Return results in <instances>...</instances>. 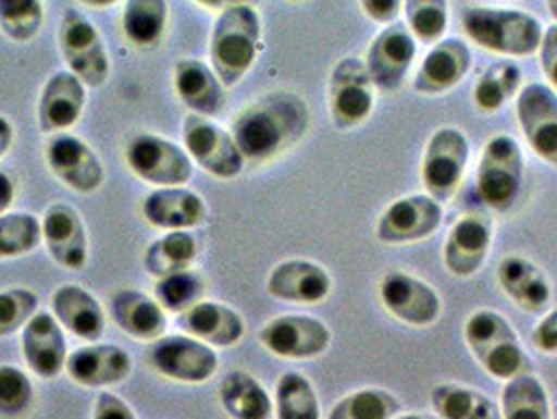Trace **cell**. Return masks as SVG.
<instances>
[{
    "mask_svg": "<svg viewBox=\"0 0 557 419\" xmlns=\"http://www.w3.org/2000/svg\"><path fill=\"white\" fill-rule=\"evenodd\" d=\"M522 88V70L516 61L503 59L488 65L474 86V106L482 113L502 112Z\"/></svg>",
    "mask_w": 557,
    "mask_h": 419,
    "instance_id": "cell-35",
    "label": "cell"
},
{
    "mask_svg": "<svg viewBox=\"0 0 557 419\" xmlns=\"http://www.w3.org/2000/svg\"><path fill=\"white\" fill-rule=\"evenodd\" d=\"M470 139L457 126H443L425 143L419 176L428 196L441 204L450 201L461 189L470 164Z\"/></svg>",
    "mask_w": 557,
    "mask_h": 419,
    "instance_id": "cell-6",
    "label": "cell"
},
{
    "mask_svg": "<svg viewBox=\"0 0 557 419\" xmlns=\"http://www.w3.org/2000/svg\"><path fill=\"white\" fill-rule=\"evenodd\" d=\"M403 13L418 42L436 45L445 38L450 20L448 0H405Z\"/></svg>",
    "mask_w": 557,
    "mask_h": 419,
    "instance_id": "cell-40",
    "label": "cell"
},
{
    "mask_svg": "<svg viewBox=\"0 0 557 419\" xmlns=\"http://www.w3.org/2000/svg\"><path fill=\"white\" fill-rule=\"evenodd\" d=\"M463 340L475 363L499 382L532 373L529 353L520 335L497 310L480 308L472 312L463 325Z\"/></svg>",
    "mask_w": 557,
    "mask_h": 419,
    "instance_id": "cell-4",
    "label": "cell"
},
{
    "mask_svg": "<svg viewBox=\"0 0 557 419\" xmlns=\"http://www.w3.org/2000/svg\"><path fill=\"white\" fill-rule=\"evenodd\" d=\"M110 317L115 328L139 342H153L166 334L168 312L140 289H117L110 298Z\"/></svg>",
    "mask_w": 557,
    "mask_h": 419,
    "instance_id": "cell-27",
    "label": "cell"
},
{
    "mask_svg": "<svg viewBox=\"0 0 557 419\" xmlns=\"http://www.w3.org/2000/svg\"><path fill=\"white\" fill-rule=\"evenodd\" d=\"M472 63V49L463 38H443L423 57L413 76V88L425 97L446 95L466 81Z\"/></svg>",
    "mask_w": 557,
    "mask_h": 419,
    "instance_id": "cell-20",
    "label": "cell"
},
{
    "mask_svg": "<svg viewBox=\"0 0 557 419\" xmlns=\"http://www.w3.org/2000/svg\"><path fill=\"white\" fill-rule=\"evenodd\" d=\"M15 197H17L15 181L4 170H0V214L11 212Z\"/></svg>",
    "mask_w": 557,
    "mask_h": 419,
    "instance_id": "cell-49",
    "label": "cell"
},
{
    "mask_svg": "<svg viewBox=\"0 0 557 419\" xmlns=\"http://www.w3.org/2000/svg\"><path fill=\"white\" fill-rule=\"evenodd\" d=\"M183 334L197 337L212 348H231L246 335V321L235 308L214 300H199L178 315Z\"/></svg>",
    "mask_w": 557,
    "mask_h": 419,
    "instance_id": "cell-28",
    "label": "cell"
},
{
    "mask_svg": "<svg viewBox=\"0 0 557 419\" xmlns=\"http://www.w3.org/2000/svg\"><path fill=\"white\" fill-rule=\"evenodd\" d=\"M502 419H552V403L543 382L532 373L505 382Z\"/></svg>",
    "mask_w": 557,
    "mask_h": 419,
    "instance_id": "cell-36",
    "label": "cell"
},
{
    "mask_svg": "<svg viewBox=\"0 0 557 419\" xmlns=\"http://www.w3.org/2000/svg\"><path fill=\"white\" fill-rule=\"evenodd\" d=\"M362 13L380 26H391L403 13L405 0H359Z\"/></svg>",
    "mask_w": 557,
    "mask_h": 419,
    "instance_id": "cell-47",
    "label": "cell"
},
{
    "mask_svg": "<svg viewBox=\"0 0 557 419\" xmlns=\"http://www.w3.org/2000/svg\"><path fill=\"white\" fill-rule=\"evenodd\" d=\"M327 101L337 131H355L371 118L377 101V88L362 59L344 57L335 63L330 74Z\"/></svg>",
    "mask_w": 557,
    "mask_h": 419,
    "instance_id": "cell-10",
    "label": "cell"
},
{
    "mask_svg": "<svg viewBox=\"0 0 557 419\" xmlns=\"http://www.w3.org/2000/svg\"><path fill=\"white\" fill-rule=\"evenodd\" d=\"M196 2L206 7V9H224V7L233 4V2H239V0H196Z\"/></svg>",
    "mask_w": 557,
    "mask_h": 419,
    "instance_id": "cell-51",
    "label": "cell"
},
{
    "mask_svg": "<svg viewBox=\"0 0 557 419\" xmlns=\"http://www.w3.org/2000/svg\"><path fill=\"white\" fill-rule=\"evenodd\" d=\"M199 242L191 231H166L143 254L145 271L162 280L172 273H181L194 267L199 256Z\"/></svg>",
    "mask_w": 557,
    "mask_h": 419,
    "instance_id": "cell-32",
    "label": "cell"
},
{
    "mask_svg": "<svg viewBox=\"0 0 557 419\" xmlns=\"http://www.w3.org/2000/svg\"><path fill=\"white\" fill-rule=\"evenodd\" d=\"M532 346L543 355H557V308L549 310L530 334Z\"/></svg>",
    "mask_w": 557,
    "mask_h": 419,
    "instance_id": "cell-46",
    "label": "cell"
},
{
    "mask_svg": "<svg viewBox=\"0 0 557 419\" xmlns=\"http://www.w3.org/2000/svg\"><path fill=\"white\" fill-rule=\"evenodd\" d=\"M400 414V400L384 389H362L339 398L327 419H394Z\"/></svg>",
    "mask_w": 557,
    "mask_h": 419,
    "instance_id": "cell-38",
    "label": "cell"
},
{
    "mask_svg": "<svg viewBox=\"0 0 557 419\" xmlns=\"http://www.w3.org/2000/svg\"><path fill=\"white\" fill-rule=\"evenodd\" d=\"M22 355L40 380H55L67 363V340L53 312L38 310L22 330Z\"/></svg>",
    "mask_w": 557,
    "mask_h": 419,
    "instance_id": "cell-23",
    "label": "cell"
},
{
    "mask_svg": "<svg viewBox=\"0 0 557 419\" xmlns=\"http://www.w3.org/2000/svg\"><path fill=\"white\" fill-rule=\"evenodd\" d=\"M42 244V221L29 212L0 214V260L20 258Z\"/></svg>",
    "mask_w": 557,
    "mask_h": 419,
    "instance_id": "cell-39",
    "label": "cell"
},
{
    "mask_svg": "<svg viewBox=\"0 0 557 419\" xmlns=\"http://www.w3.org/2000/svg\"><path fill=\"white\" fill-rule=\"evenodd\" d=\"M90 419H137V414L122 396L103 391L99 392V396L95 398Z\"/></svg>",
    "mask_w": 557,
    "mask_h": 419,
    "instance_id": "cell-45",
    "label": "cell"
},
{
    "mask_svg": "<svg viewBox=\"0 0 557 419\" xmlns=\"http://www.w3.org/2000/svg\"><path fill=\"white\" fill-rule=\"evenodd\" d=\"M527 160L520 143L511 135H495L484 143L475 170V194L495 210L509 212L524 189Z\"/></svg>",
    "mask_w": 557,
    "mask_h": 419,
    "instance_id": "cell-5",
    "label": "cell"
},
{
    "mask_svg": "<svg viewBox=\"0 0 557 419\" xmlns=\"http://www.w3.org/2000/svg\"><path fill=\"white\" fill-rule=\"evenodd\" d=\"M81 2L86 4V7H90V9H108V7L117 4L120 0H81Z\"/></svg>",
    "mask_w": 557,
    "mask_h": 419,
    "instance_id": "cell-52",
    "label": "cell"
},
{
    "mask_svg": "<svg viewBox=\"0 0 557 419\" xmlns=\"http://www.w3.org/2000/svg\"><path fill=\"white\" fill-rule=\"evenodd\" d=\"M310 108L294 90L260 95L235 115L231 135L250 164H267L307 137Z\"/></svg>",
    "mask_w": 557,
    "mask_h": 419,
    "instance_id": "cell-1",
    "label": "cell"
},
{
    "mask_svg": "<svg viewBox=\"0 0 557 419\" xmlns=\"http://www.w3.org/2000/svg\"><path fill=\"white\" fill-rule=\"evenodd\" d=\"M65 373L83 389H112L128 380L133 359L122 346L88 342L67 357Z\"/></svg>",
    "mask_w": 557,
    "mask_h": 419,
    "instance_id": "cell-21",
    "label": "cell"
},
{
    "mask_svg": "<svg viewBox=\"0 0 557 419\" xmlns=\"http://www.w3.org/2000/svg\"><path fill=\"white\" fill-rule=\"evenodd\" d=\"M262 49V20L246 2L224 7L210 34V65L224 88L242 83Z\"/></svg>",
    "mask_w": 557,
    "mask_h": 419,
    "instance_id": "cell-2",
    "label": "cell"
},
{
    "mask_svg": "<svg viewBox=\"0 0 557 419\" xmlns=\"http://www.w3.org/2000/svg\"><path fill=\"white\" fill-rule=\"evenodd\" d=\"M206 294V280L196 269H187L181 273H172L168 278L156 281L153 296L166 312H185L194 307Z\"/></svg>",
    "mask_w": 557,
    "mask_h": 419,
    "instance_id": "cell-42",
    "label": "cell"
},
{
    "mask_svg": "<svg viewBox=\"0 0 557 419\" xmlns=\"http://www.w3.org/2000/svg\"><path fill=\"white\" fill-rule=\"evenodd\" d=\"M289 2H302V0H289Z\"/></svg>",
    "mask_w": 557,
    "mask_h": 419,
    "instance_id": "cell-55",
    "label": "cell"
},
{
    "mask_svg": "<svg viewBox=\"0 0 557 419\" xmlns=\"http://www.w3.org/2000/svg\"><path fill=\"white\" fill-rule=\"evenodd\" d=\"M497 281L503 294L524 312L539 315L552 303V281L527 256H505L497 267Z\"/></svg>",
    "mask_w": 557,
    "mask_h": 419,
    "instance_id": "cell-26",
    "label": "cell"
},
{
    "mask_svg": "<svg viewBox=\"0 0 557 419\" xmlns=\"http://www.w3.org/2000/svg\"><path fill=\"white\" fill-rule=\"evenodd\" d=\"M539 61H541V70H543L547 83L557 93V24L545 28L543 42L539 49Z\"/></svg>",
    "mask_w": 557,
    "mask_h": 419,
    "instance_id": "cell-48",
    "label": "cell"
},
{
    "mask_svg": "<svg viewBox=\"0 0 557 419\" xmlns=\"http://www.w3.org/2000/svg\"><path fill=\"white\" fill-rule=\"evenodd\" d=\"M15 140V128L7 115L0 113V160L11 151Z\"/></svg>",
    "mask_w": 557,
    "mask_h": 419,
    "instance_id": "cell-50",
    "label": "cell"
},
{
    "mask_svg": "<svg viewBox=\"0 0 557 419\" xmlns=\"http://www.w3.org/2000/svg\"><path fill=\"white\" fill-rule=\"evenodd\" d=\"M34 384L28 373L15 365H0V418L26 416L34 405Z\"/></svg>",
    "mask_w": 557,
    "mask_h": 419,
    "instance_id": "cell-43",
    "label": "cell"
},
{
    "mask_svg": "<svg viewBox=\"0 0 557 419\" xmlns=\"http://www.w3.org/2000/svg\"><path fill=\"white\" fill-rule=\"evenodd\" d=\"M51 312L61 328L84 342H99L106 334V310L83 285H59L51 296Z\"/></svg>",
    "mask_w": 557,
    "mask_h": 419,
    "instance_id": "cell-29",
    "label": "cell"
},
{
    "mask_svg": "<svg viewBox=\"0 0 557 419\" xmlns=\"http://www.w3.org/2000/svg\"><path fill=\"white\" fill-rule=\"evenodd\" d=\"M377 294L388 315L411 328H432L443 315L441 294L405 271H388L377 283Z\"/></svg>",
    "mask_w": 557,
    "mask_h": 419,
    "instance_id": "cell-14",
    "label": "cell"
},
{
    "mask_svg": "<svg viewBox=\"0 0 557 419\" xmlns=\"http://www.w3.org/2000/svg\"><path fill=\"white\" fill-rule=\"evenodd\" d=\"M516 118L530 149L557 167V93L543 83H530L516 97Z\"/></svg>",
    "mask_w": 557,
    "mask_h": 419,
    "instance_id": "cell-18",
    "label": "cell"
},
{
    "mask_svg": "<svg viewBox=\"0 0 557 419\" xmlns=\"http://www.w3.org/2000/svg\"><path fill=\"white\" fill-rule=\"evenodd\" d=\"M86 108V84L70 70L55 72L38 97V128L45 135L67 133L78 124Z\"/></svg>",
    "mask_w": 557,
    "mask_h": 419,
    "instance_id": "cell-24",
    "label": "cell"
},
{
    "mask_svg": "<svg viewBox=\"0 0 557 419\" xmlns=\"http://www.w3.org/2000/svg\"><path fill=\"white\" fill-rule=\"evenodd\" d=\"M140 214L147 223L162 231H191L208 219L203 197L187 187H160L145 196Z\"/></svg>",
    "mask_w": 557,
    "mask_h": 419,
    "instance_id": "cell-25",
    "label": "cell"
},
{
    "mask_svg": "<svg viewBox=\"0 0 557 419\" xmlns=\"http://www.w3.org/2000/svg\"><path fill=\"white\" fill-rule=\"evenodd\" d=\"M394 419H441L432 418V416H423V414H405V416H396Z\"/></svg>",
    "mask_w": 557,
    "mask_h": 419,
    "instance_id": "cell-53",
    "label": "cell"
},
{
    "mask_svg": "<svg viewBox=\"0 0 557 419\" xmlns=\"http://www.w3.org/2000/svg\"><path fill=\"white\" fill-rule=\"evenodd\" d=\"M172 84L176 97L199 115H216L224 108L223 83L219 81L212 65L199 59H178L174 63Z\"/></svg>",
    "mask_w": 557,
    "mask_h": 419,
    "instance_id": "cell-30",
    "label": "cell"
},
{
    "mask_svg": "<svg viewBox=\"0 0 557 419\" xmlns=\"http://www.w3.org/2000/svg\"><path fill=\"white\" fill-rule=\"evenodd\" d=\"M42 242L49 256L61 269L81 271L88 262V235L78 210L65 201L51 204L45 210Z\"/></svg>",
    "mask_w": 557,
    "mask_h": 419,
    "instance_id": "cell-22",
    "label": "cell"
},
{
    "mask_svg": "<svg viewBox=\"0 0 557 419\" xmlns=\"http://www.w3.org/2000/svg\"><path fill=\"white\" fill-rule=\"evenodd\" d=\"M147 363L160 375L181 384H206L219 371L216 348L187 334L162 335L149 342Z\"/></svg>",
    "mask_w": 557,
    "mask_h": 419,
    "instance_id": "cell-9",
    "label": "cell"
},
{
    "mask_svg": "<svg viewBox=\"0 0 557 419\" xmlns=\"http://www.w3.org/2000/svg\"><path fill=\"white\" fill-rule=\"evenodd\" d=\"M219 400L231 419H271L275 403L267 389L248 371L233 369L219 386Z\"/></svg>",
    "mask_w": 557,
    "mask_h": 419,
    "instance_id": "cell-31",
    "label": "cell"
},
{
    "mask_svg": "<svg viewBox=\"0 0 557 419\" xmlns=\"http://www.w3.org/2000/svg\"><path fill=\"white\" fill-rule=\"evenodd\" d=\"M57 40L67 70L78 76L86 88H101L108 83L112 63L103 36L78 9H67L63 13Z\"/></svg>",
    "mask_w": 557,
    "mask_h": 419,
    "instance_id": "cell-8",
    "label": "cell"
},
{
    "mask_svg": "<svg viewBox=\"0 0 557 419\" xmlns=\"http://www.w3.org/2000/svg\"><path fill=\"white\" fill-rule=\"evenodd\" d=\"M418 57V40L407 24L394 22L371 40L364 65L380 93L398 90Z\"/></svg>",
    "mask_w": 557,
    "mask_h": 419,
    "instance_id": "cell-16",
    "label": "cell"
},
{
    "mask_svg": "<svg viewBox=\"0 0 557 419\" xmlns=\"http://www.w3.org/2000/svg\"><path fill=\"white\" fill-rule=\"evenodd\" d=\"M547 9H549V15L554 17V22L557 24V0H547Z\"/></svg>",
    "mask_w": 557,
    "mask_h": 419,
    "instance_id": "cell-54",
    "label": "cell"
},
{
    "mask_svg": "<svg viewBox=\"0 0 557 419\" xmlns=\"http://www.w3.org/2000/svg\"><path fill=\"white\" fill-rule=\"evenodd\" d=\"M124 162L128 170L153 187H185L194 176V160L178 143L140 133L126 143Z\"/></svg>",
    "mask_w": 557,
    "mask_h": 419,
    "instance_id": "cell-7",
    "label": "cell"
},
{
    "mask_svg": "<svg viewBox=\"0 0 557 419\" xmlns=\"http://www.w3.org/2000/svg\"><path fill=\"white\" fill-rule=\"evenodd\" d=\"M45 160L57 181L76 194L90 196L106 183V167L101 158L76 135H53L45 147Z\"/></svg>",
    "mask_w": 557,
    "mask_h": 419,
    "instance_id": "cell-15",
    "label": "cell"
},
{
    "mask_svg": "<svg viewBox=\"0 0 557 419\" xmlns=\"http://www.w3.org/2000/svg\"><path fill=\"white\" fill-rule=\"evenodd\" d=\"M273 403L277 419H321L317 391L300 371L281 373Z\"/></svg>",
    "mask_w": 557,
    "mask_h": 419,
    "instance_id": "cell-37",
    "label": "cell"
},
{
    "mask_svg": "<svg viewBox=\"0 0 557 419\" xmlns=\"http://www.w3.org/2000/svg\"><path fill=\"white\" fill-rule=\"evenodd\" d=\"M260 344L278 359L310 361L332 346V330L312 315H278L258 332Z\"/></svg>",
    "mask_w": 557,
    "mask_h": 419,
    "instance_id": "cell-12",
    "label": "cell"
},
{
    "mask_svg": "<svg viewBox=\"0 0 557 419\" xmlns=\"http://www.w3.org/2000/svg\"><path fill=\"white\" fill-rule=\"evenodd\" d=\"M430 403L441 419H502V407L493 398L463 384L434 386Z\"/></svg>",
    "mask_w": 557,
    "mask_h": 419,
    "instance_id": "cell-33",
    "label": "cell"
},
{
    "mask_svg": "<svg viewBox=\"0 0 557 419\" xmlns=\"http://www.w3.org/2000/svg\"><path fill=\"white\" fill-rule=\"evenodd\" d=\"M495 224L482 212H466L446 233L445 269L457 280H470L482 271L493 250Z\"/></svg>",
    "mask_w": 557,
    "mask_h": 419,
    "instance_id": "cell-17",
    "label": "cell"
},
{
    "mask_svg": "<svg viewBox=\"0 0 557 419\" xmlns=\"http://www.w3.org/2000/svg\"><path fill=\"white\" fill-rule=\"evenodd\" d=\"M334 280L330 271L308 258H289L273 267L267 278V292L275 300L314 307L332 296Z\"/></svg>",
    "mask_w": 557,
    "mask_h": 419,
    "instance_id": "cell-19",
    "label": "cell"
},
{
    "mask_svg": "<svg viewBox=\"0 0 557 419\" xmlns=\"http://www.w3.org/2000/svg\"><path fill=\"white\" fill-rule=\"evenodd\" d=\"M183 147L197 167L221 181L237 178L248 164L231 131L199 113H187L183 120Z\"/></svg>",
    "mask_w": 557,
    "mask_h": 419,
    "instance_id": "cell-11",
    "label": "cell"
},
{
    "mask_svg": "<svg viewBox=\"0 0 557 419\" xmlns=\"http://www.w3.org/2000/svg\"><path fill=\"white\" fill-rule=\"evenodd\" d=\"M168 28V0H126L122 29L126 40L143 49H156Z\"/></svg>",
    "mask_w": 557,
    "mask_h": 419,
    "instance_id": "cell-34",
    "label": "cell"
},
{
    "mask_svg": "<svg viewBox=\"0 0 557 419\" xmlns=\"http://www.w3.org/2000/svg\"><path fill=\"white\" fill-rule=\"evenodd\" d=\"M45 24L42 0H0V29L13 42L34 40Z\"/></svg>",
    "mask_w": 557,
    "mask_h": 419,
    "instance_id": "cell-41",
    "label": "cell"
},
{
    "mask_svg": "<svg viewBox=\"0 0 557 419\" xmlns=\"http://www.w3.org/2000/svg\"><path fill=\"white\" fill-rule=\"evenodd\" d=\"M445 221L438 199L428 194L398 197L384 208L375 224V237L386 246L416 244L432 237Z\"/></svg>",
    "mask_w": 557,
    "mask_h": 419,
    "instance_id": "cell-13",
    "label": "cell"
},
{
    "mask_svg": "<svg viewBox=\"0 0 557 419\" xmlns=\"http://www.w3.org/2000/svg\"><path fill=\"white\" fill-rule=\"evenodd\" d=\"M461 28L475 47L502 57H532L539 53L545 28L541 20L518 9L466 7Z\"/></svg>",
    "mask_w": 557,
    "mask_h": 419,
    "instance_id": "cell-3",
    "label": "cell"
},
{
    "mask_svg": "<svg viewBox=\"0 0 557 419\" xmlns=\"http://www.w3.org/2000/svg\"><path fill=\"white\" fill-rule=\"evenodd\" d=\"M40 298L29 287L0 289V337L17 334L26 328L29 319L38 312Z\"/></svg>",
    "mask_w": 557,
    "mask_h": 419,
    "instance_id": "cell-44",
    "label": "cell"
}]
</instances>
